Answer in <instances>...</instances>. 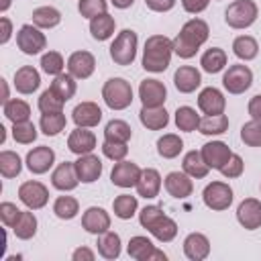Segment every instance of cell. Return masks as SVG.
<instances>
[{"label":"cell","instance_id":"cell-20","mask_svg":"<svg viewBox=\"0 0 261 261\" xmlns=\"http://www.w3.org/2000/svg\"><path fill=\"white\" fill-rule=\"evenodd\" d=\"M200 153H202L206 165H208L210 169H218V171H220V167H222V165L230 159V155H232L230 147H228L226 143H222V141H210V143L202 145Z\"/></svg>","mask_w":261,"mask_h":261},{"label":"cell","instance_id":"cell-48","mask_svg":"<svg viewBox=\"0 0 261 261\" xmlns=\"http://www.w3.org/2000/svg\"><path fill=\"white\" fill-rule=\"evenodd\" d=\"M241 141L249 147H261V120H249L241 126Z\"/></svg>","mask_w":261,"mask_h":261},{"label":"cell","instance_id":"cell-60","mask_svg":"<svg viewBox=\"0 0 261 261\" xmlns=\"http://www.w3.org/2000/svg\"><path fill=\"white\" fill-rule=\"evenodd\" d=\"M116 8H120V10H124V8H128V6H133V2L135 0H110Z\"/></svg>","mask_w":261,"mask_h":261},{"label":"cell","instance_id":"cell-45","mask_svg":"<svg viewBox=\"0 0 261 261\" xmlns=\"http://www.w3.org/2000/svg\"><path fill=\"white\" fill-rule=\"evenodd\" d=\"M51 90L59 96V98H63L65 102L69 100V98H73V94H75V77L67 71V73H59V75H55L53 77V82H51Z\"/></svg>","mask_w":261,"mask_h":261},{"label":"cell","instance_id":"cell-5","mask_svg":"<svg viewBox=\"0 0 261 261\" xmlns=\"http://www.w3.org/2000/svg\"><path fill=\"white\" fill-rule=\"evenodd\" d=\"M137 45H139V37L135 31L130 29L120 31L110 45V59L116 65H130L137 57Z\"/></svg>","mask_w":261,"mask_h":261},{"label":"cell","instance_id":"cell-14","mask_svg":"<svg viewBox=\"0 0 261 261\" xmlns=\"http://www.w3.org/2000/svg\"><path fill=\"white\" fill-rule=\"evenodd\" d=\"M96 69V57L90 51H73L67 57V71L75 80H88Z\"/></svg>","mask_w":261,"mask_h":261},{"label":"cell","instance_id":"cell-26","mask_svg":"<svg viewBox=\"0 0 261 261\" xmlns=\"http://www.w3.org/2000/svg\"><path fill=\"white\" fill-rule=\"evenodd\" d=\"M173 84H175L177 92H181V94H192V92H196V88H200L202 75H200V71H198L196 67H192V65H181V67H177L175 73H173Z\"/></svg>","mask_w":261,"mask_h":261},{"label":"cell","instance_id":"cell-8","mask_svg":"<svg viewBox=\"0 0 261 261\" xmlns=\"http://www.w3.org/2000/svg\"><path fill=\"white\" fill-rule=\"evenodd\" d=\"M18 200L29 208V210H41L49 202V190L37 179H29L20 184L18 188Z\"/></svg>","mask_w":261,"mask_h":261},{"label":"cell","instance_id":"cell-28","mask_svg":"<svg viewBox=\"0 0 261 261\" xmlns=\"http://www.w3.org/2000/svg\"><path fill=\"white\" fill-rule=\"evenodd\" d=\"M41 86V75L33 65H22L14 71V88L18 94H33Z\"/></svg>","mask_w":261,"mask_h":261},{"label":"cell","instance_id":"cell-7","mask_svg":"<svg viewBox=\"0 0 261 261\" xmlns=\"http://www.w3.org/2000/svg\"><path fill=\"white\" fill-rule=\"evenodd\" d=\"M251 84H253V71L243 63L230 65L222 75V86L228 94H243L251 88Z\"/></svg>","mask_w":261,"mask_h":261},{"label":"cell","instance_id":"cell-15","mask_svg":"<svg viewBox=\"0 0 261 261\" xmlns=\"http://www.w3.org/2000/svg\"><path fill=\"white\" fill-rule=\"evenodd\" d=\"M141 171L143 169L137 163L122 159V161L114 163V167L110 171V181L118 188H133V186H137V181L141 177Z\"/></svg>","mask_w":261,"mask_h":261},{"label":"cell","instance_id":"cell-22","mask_svg":"<svg viewBox=\"0 0 261 261\" xmlns=\"http://www.w3.org/2000/svg\"><path fill=\"white\" fill-rule=\"evenodd\" d=\"M75 163V171L82 184H94L100 175H102V161L98 155L88 153V155H80Z\"/></svg>","mask_w":261,"mask_h":261},{"label":"cell","instance_id":"cell-18","mask_svg":"<svg viewBox=\"0 0 261 261\" xmlns=\"http://www.w3.org/2000/svg\"><path fill=\"white\" fill-rule=\"evenodd\" d=\"M82 228L90 234H102L110 230V214L100 206H90L82 214Z\"/></svg>","mask_w":261,"mask_h":261},{"label":"cell","instance_id":"cell-58","mask_svg":"<svg viewBox=\"0 0 261 261\" xmlns=\"http://www.w3.org/2000/svg\"><path fill=\"white\" fill-rule=\"evenodd\" d=\"M0 24H2V35H0V43L2 45H6L8 41H10V37H12V22H10V18H6V16H2L0 18Z\"/></svg>","mask_w":261,"mask_h":261},{"label":"cell","instance_id":"cell-9","mask_svg":"<svg viewBox=\"0 0 261 261\" xmlns=\"http://www.w3.org/2000/svg\"><path fill=\"white\" fill-rule=\"evenodd\" d=\"M16 45L24 55H37L47 47V39L35 24H22L16 33Z\"/></svg>","mask_w":261,"mask_h":261},{"label":"cell","instance_id":"cell-44","mask_svg":"<svg viewBox=\"0 0 261 261\" xmlns=\"http://www.w3.org/2000/svg\"><path fill=\"white\" fill-rule=\"evenodd\" d=\"M53 212L57 218L61 220H71L77 216L80 212V202L73 198V196H59L55 202H53Z\"/></svg>","mask_w":261,"mask_h":261},{"label":"cell","instance_id":"cell-36","mask_svg":"<svg viewBox=\"0 0 261 261\" xmlns=\"http://www.w3.org/2000/svg\"><path fill=\"white\" fill-rule=\"evenodd\" d=\"M181 149H184V141L179 139V135L167 133L157 139V153L163 159H175L181 153Z\"/></svg>","mask_w":261,"mask_h":261},{"label":"cell","instance_id":"cell-16","mask_svg":"<svg viewBox=\"0 0 261 261\" xmlns=\"http://www.w3.org/2000/svg\"><path fill=\"white\" fill-rule=\"evenodd\" d=\"M237 220L247 230L261 228V202L257 198H245L237 208Z\"/></svg>","mask_w":261,"mask_h":261},{"label":"cell","instance_id":"cell-61","mask_svg":"<svg viewBox=\"0 0 261 261\" xmlns=\"http://www.w3.org/2000/svg\"><path fill=\"white\" fill-rule=\"evenodd\" d=\"M0 84H2V104H4L10 100L8 98V86H6V80H0Z\"/></svg>","mask_w":261,"mask_h":261},{"label":"cell","instance_id":"cell-42","mask_svg":"<svg viewBox=\"0 0 261 261\" xmlns=\"http://www.w3.org/2000/svg\"><path fill=\"white\" fill-rule=\"evenodd\" d=\"M12 232L16 234V239L20 241H29L37 234V216L29 210H22L20 218L16 220V224L12 226Z\"/></svg>","mask_w":261,"mask_h":261},{"label":"cell","instance_id":"cell-59","mask_svg":"<svg viewBox=\"0 0 261 261\" xmlns=\"http://www.w3.org/2000/svg\"><path fill=\"white\" fill-rule=\"evenodd\" d=\"M71 259H73V261H94V259H96V255H94V251H92V249H88V247H80V249H75V251H73Z\"/></svg>","mask_w":261,"mask_h":261},{"label":"cell","instance_id":"cell-62","mask_svg":"<svg viewBox=\"0 0 261 261\" xmlns=\"http://www.w3.org/2000/svg\"><path fill=\"white\" fill-rule=\"evenodd\" d=\"M10 4H12V0H0V12H6L10 8Z\"/></svg>","mask_w":261,"mask_h":261},{"label":"cell","instance_id":"cell-21","mask_svg":"<svg viewBox=\"0 0 261 261\" xmlns=\"http://www.w3.org/2000/svg\"><path fill=\"white\" fill-rule=\"evenodd\" d=\"M198 108L204 114H224L226 98L218 88L208 86L198 94Z\"/></svg>","mask_w":261,"mask_h":261},{"label":"cell","instance_id":"cell-35","mask_svg":"<svg viewBox=\"0 0 261 261\" xmlns=\"http://www.w3.org/2000/svg\"><path fill=\"white\" fill-rule=\"evenodd\" d=\"M198 130L208 137L222 135L228 130V118H226V114H206L204 118H200Z\"/></svg>","mask_w":261,"mask_h":261},{"label":"cell","instance_id":"cell-2","mask_svg":"<svg viewBox=\"0 0 261 261\" xmlns=\"http://www.w3.org/2000/svg\"><path fill=\"white\" fill-rule=\"evenodd\" d=\"M173 53V41L165 35H151L143 49V67L151 73H161L169 67Z\"/></svg>","mask_w":261,"mask_h":261},{"label":"cell","instance_id":"cell-51","mask_svg":"<svg viewBox=\"0 0 261 261\" xmlns=\"http://www.w3.org/2000/svg\"><path fill=\"white\" fill-rule=\"evenodd\" d=\"M108 8V2L106 0H80L77 2V10L84 18H94L98 14H104Z\"/></svg>","mask_w":261,"mask_h":261},{"label":"cell","instance_id":"cell-23","mask_svg":"<svg viewBox=\"0 0 261 261\" xmlns=\"http://www.w3.org/2000/svg\"><path fill=\"white\" fill-rule=\"evenodd\" d=\"M67 149L71 153H75L77 157L80 155H88L96 149V135L84 126H77L75 130L69 133L67 137Z\"/></svg>","mask_w":261,"mask_h":261},{"label":"cell","instance_id":"cell-63","mask_svg":"<svg viewBox=\"0 0 261 261\" xmlns=\"http://www.w3.org/2000/svg\"><path fill=\"white\" fill-rule=\"evenodd\" d=\"M6 141V128L0 124V143H4Z\"/></svg>","mask_w":261,"mask_h":261},{"label":"cell","instance_id":"cell-33","mask_svg":"<svg viewBox=\"0 0 261 261\" xmlns=\"http://www.w3.org/2000/svg\"><path fill=\"white\" fill-rule=\"evenodd\" d=\"M114 29H116V20H114L108 12L98 14V16H94V18L90 20V33H92V37H94L96 41H106V39H110V37L114 35Z\"/></svg>","mask_w":261,"mask_h":261},{"label":"cell","instance_id":"cell-54","mask_svg":"<svg viewBox=\"0 0 261 261\" xmlns=\"http://www.w3.org/2000/svg\"><path fill=\"white\" fill-rule=\"evenodd\" d=\"M243 169H245L243 157H241V155H237V153H232V155H230V159L220 167V173H222L224 177L232 179V177H241V175H243Z\"/></svg>","mask_w":261,"mask_h":261},{"label":"cell","instance_id":"cell-3","mask_svg":"<svg viewBox=\"0 0 261 261\" xmlns=\"http://www.w3.org/2000/svg\"><path fill=\"white\" fill-rule=\"evenodd\" d=\"M139 222L143 228H147L157 241L161 243H169L175 239L177 234V224L173 218H169L167 214H163V208L161 206H145L141 212H139Z\"/></svg>","mask_w":261,"mask_h":261},{"label":"cell","instance_id":"cell-17","mask_svg":"<svg viewBox=\"0 0 261 261\" xmlns=\"http://www.w3.org/2000/svg\"><path fill=\"white\" fill-rule=\"evenodd\" d=\"M163 186H165V192L177 200H186L188 196H192L194 192V184H192V177L181 169V171H169L163 179Z\"/></svg>","mask_w":261,"mask_h":261},{"label":"cell","instance_id":"cell-34","mask_svg":"<svg viewBox=\"0 0 261 261\" xmlns=\"http://www.w3.org/2000/svg\"><path fill=\"white\" fill-rule=\"evenodd\" d=\"M232 51H234V55H237L239 59L251 61V59H255L257 53H259L257 39L251 37V35H241V37H237V39L232 41Z\"/></svg>","mask_w":261,"mask_h":261},{"label":"cell","instance_id":"cell-38","mask_svg":"<svg viewBox=\"0 0 261 261\" xmlns=\"http://www.w3.org/2000/svg\"><path fill=\"white\" fill-rule=\"evenodd\" d=\"M4 116L16 124V122H27L31 118V106L20 100V98H12L8 102H4Z\"/></svg>","mask_w":261,"mask_h":261},{"label":"cell","instance_id":"cell-19","mask_svg":"<svg viewBox=\"0 0 261 261\" xmlns=\"http://www.w3.org/2000/svg\"><path fill=\"white\" fill-rule=\"evenodd\" d=\"M51 184H53L55 190H61V192L75 190L77 184H80V177H77V171H75V163L73 161L59 163L51 173Z\"/></svg>","mask_w":261,"mask_h":261},{"label":"cell","instance_id":"cell-6","mask_svg":"<svg viewBox=\"0 0 261 261\" xmlns=\"http://www.w3.org/2000/svg\"><path fill=\"white\" fill-rule=\"evenodd\" d=\"M259 8L253 0H234L224 10V20L230 29H247L257 20Z\"/></svg>","mask_w":261,"mask_h":261},{"label":"cell","instance_id":"cell-24","mask_svg":"<svg viewBox=\"0 0 261 261\" xmlns=\"http://www.w3.org/2000/svg\"><path fill=\"white\" fill-rule=\"evenodd\" d=\"M184 255L190 261H202L210 255V241L202 232H190L184 239Z\"/></svg>","mask_w":261,"mask_h":261},{"label":"cell","instance_id":"cell-52","mask_svg":"<svg viewBox=\"0 0 261 261\" xmlns=\"http://www.w3.org/2000/svg\"><path fill=\"white\" fill-rule=\"evenodd\" d=\"M102 153L112 159V161H122L128 153V147L126 143H118V141H104L102 143Z\"/></svg>","mask_w":261,"mask_h":261},{"label":"cell","instance_id":"cell-10","mask_svg":"<svg viewBox=\"0 0 261 261\" xmlns=\"http://www.w3.org/2000/svg\"><path fill=\"white\" fill-rule=\"evenodd\" d=\"M202 198H204V204L210 210L220 212V210H226L232 204V188L224 181H210L204 188Z\"/></svg>","mask_w":261,"mask_h":261},{"label":"cell","instance_id":"cell-53","mask_svg":"<svg viewBox=\"0 0 261 261\" xmlns=\"http://www.w3.org/2000/svg\"><path fill=\"white\" fill-rule=\"evenodd\" d=\"M20 214H22V210L12 202H2L0 204V220H2L4 226L12 228L16 224V220L20 218Z\"/></svg>","mask_w":261,"mask_h":261},{"label":"cell","instance_id":"cell-4","mask_svg":"<svg viewBox=\"0 0 261 261\" xmlns=\"http://www.w3.org/2000/svg\"><path fill=\"white\" fill-rule=\"evenodd\" d=\"M102 98L110 110H124L133 102V88L124 77H110L102 86Z\"/></svg>","mask_w":261,"mask_h":261},{"label":"cell","instance_id":"cell-57","mask_svg":"<svg viewBox=\"0 0 261 261\" xmlns=\"http://www.w3.org/2000/svg\"><path fill=\"white\" fill-rule=\"evenodd\" d=\"M247 110H249V114H251L253 120H261V94H257V96H253L249 100Z\"/></svg>","mask_w":261,"mask_h":261},{"label":"cell","instance_id":"cell-13","mask_svg":"<svg viewBox=\"0 0 261 261\" xmlns=\"http://www.w3.org/2000/svg\"><path fill=\"white\" fill-rule=\"evenodd\" d=\"M27 167L31 173L35 175H41V173H47L53 163H55V151L47 145H41V147H35L27 153V159H24Z\"/></svg>","mask_w":261,"mask_h":261},{"label":"cell","instance_id":"cell-37","mask_svg":"<svg viewBox=\"0 0 261 261\" xmlns=\"http://www.w3.org/2000/svg\"><path fill=\"white\" fill-rule=\"evenodd\" d=\"M61 22V12L53 6H39L33 10V24L39 29H53Z\"/></svg>","mask_w":261,"mask_h":261},{"label":"cell","instance_id":"cell-39","mask_svg":"<svg viewBox=\"0 0 261 261\" xmlns=\"http://www.w3.org/2000/svg\"><path fill=\"white\" fill-rule=\"evenodd\" d=\"M67 124V118L63 112H43L41 114V120H39V126L43 130V135L47 137H55L59 135Z\"/></svg>","mask_w":261,"mask_h":261},{"label":"cell","instance_id":"cell-30","mask_svg":"<svg viewBox=\"0 0 261 261\" xmlns=\"http://www.w3.org/2000/svg\"><path fill=\"white\" fill-rule=\"evenodd\" d=\"M98 253L100 257L112 261V259H118L120 257V251H122V243H120V237L118 232H112V230H106L102 234H98Z\"/></svg>","mask_w":261,"mask_h":261},{"label":"cell","instance_id":"cell-50","mask_svg":"<svg viewBox=\"0 0 261 261\" xmlns=\"http://www.w3.org/2000/svg\"><path fill=\"white\" fill-rule=\"evenodd\" d=\"M12 139L20 145H31L35 139H37V126L27 120V122H16L12 126Z\"/></svg>","mask_w":261,"mask_h":261},{"label":"cell","instance_id":"cell-29","mask_svg":"<svg viewBox=\"0 0 261 261\" xmlns=\"http://www.w3.org/2000/svg\"><path fill=\"white\" fill-rule=\"evenodd\" d=\"M139 120L145 128L149 130H161L169 124V114L163 106H157V108H147L143 106L141 112H139Z\"/></svg>","mask_w":261,"mask_h":261},{"label":"cell","instance_id":"cell-12","mask_svg":"<svg viewBox=\"0 0 261 261\" xmlns=\"http://www.w3.org/2000/svg\"><path fill=\"white\" fill-rule=\"evenodd\" d=\"M139 98H141L143 106H147V108L163 106L167 100V88L159 80H153V77L143 80L139 86Z\"/></svg>","mask_w":261,"mask_h":261},{"label":"cell","instance_id":"cell-25","mask_svg":"<svg viewBox=\"0 0 261 261\" xmlns=\"http://www.w3.org/2000/svg\"><path fill=\"white\" fill-rule=\"evenodd\" d=\"M71 118H73L75 126L92 128V126H98V122L102 120V110L96 102H82L73 108Z\"/></svg>","mask_w":261,"mask_h":261},{"label":"cell","instance_id":"cell-46","mask_svg":"<svg viewBox=\"0 0 261 261\" xmlns=\"http://www.w3.org/2000/svg\"><path fill=\"white\" fill-rule=\"evenodd\" d=\"M22 169V159L14 151H2L0 153V173L6 179H12L20 173Z\"/></svg>","mask_w":261,"mask_h":261},{"label":"cell","instance_id":"cell-49","mask_svg":"<svg viewBox=\"0 0 261 261\" xmlns=\"http://www.w3.org/2000/svg\"><path fill=\"white\" fill-rule=\"evenodd\" d=\"M63 104H65V100L59 98L51 88L45 90L39 96V102H37V106H39L41 112H63Z\"/></svg>","mask_w":261,"mask_h":261},{"label":"cell","instance_id":"cell-31","mask_svg":"<svg viewBox=\"0 0 261 261\" xmlns=\"http://www.w3.org/2000/svg\"><path fill=\"white\" fill-rule=\"evenodd\" d=\"M181 169L192 177V179H202V177H206L208 175V171H210V167L206 165V161H204V157H202V153L200 151H188L186 155H184V161H181Z\"/></svg>","mask_w":261,"mask_h":261},{"label":"cell","instance_id":"cell-55","mask_svg":"<svg viewBox=\"0 0 261 261\" xmlns=\"http://www.w3.org/2000/svg\"><path fill=\"white\" fill-rule=\"evenodd\" d=\"M210 4V0H181V6L186 12L190 14H200L202 10H206Z\"/></svg>","mask_w":261,"mask_h":261},{"label":"cell","instance_id":"cell-47","mask_svg":"<svg viewBox=\"0 0 261 261\" xmlns=\"http://www.w3.org/2000/svg\"><path fill=\"white\" fill-rule=\"evenodd\" d=\"M63 67H65V61L61 57V53L57 51H47L43 57H41V69L47 73V75H59L63 73Z\"/></svg>","mask_w":261,"mask_h":261},{"label":"cell","instance_id":"cell-43","mask_svg":"<svg viewBox=\"0 0 261 261\" xmlns=\"http://www.w3.org/2000/svg\"><path fill=\"white\" fill-rule=\"evenodd\" d=\"M175 126L184 133H192L200 126V114L192 106H179L175 110Z\"/></svg>","mask_w":261,"mask_h":261},{"label":"cell","instance_id":"cell-32","mask_svg":"<svg viewBox=\"0 0 261 261\" xmlns=\"http://www.w3.org/2000/svg\"><path fill=\"white\" fill-rule=\"evenodd\" d=\"M226 53H224V49H220V47H210V49H206L204 53H202V57H200V65H202V69L206 71V73H218V71H222L224 67H226Z\"/></svg>","mask_w":261,"mask_h":261},{"label":"cell","instance_id":"cell-1","mask_svg":"<svg viewBox=\"0 0 261 261\" xmlns=\"http://www.w3.org/2000/svg\"><path fill=\"white\" fill-rule=\"evenodd\" d=\"M208 35L210 29L206 20L190 18L173 39V53H177L181 59H192L198 53V49L208 41Z\"/></svg>","mask_w":261,"mask_h":261},{"label":"cell","instance_id":"cell-40","mask_svg":"<svg viewBox=\"0 0 261 261\" xmlns=\"http://www.w3.org/2000/svg\"><path fill=\"white\" fill-rule=\"evenodd\" d=\"M137 208H139V202H137V196H130V194H120L114 198L112 202V210H114V216L120 218V220H128L137 214Z\"/></svg>","mask_w":261,"mask_h":261},{"label":"cell","instance_id":"cell-27","mask_svg":"<svg viewBox=\"0 0 261 261\" xmlns=\"http://www.w3.org/2000/svg\"><path fill=\"white\" fill-rule=\"evenodd\" d=\"M137 194L145 200H151V198H157L159 196V190H161V175L157 169L153 167H147L141 171V177L137 181Z\"/></svg>","mask_w":261,"mask_h":261},{"label":"cell","instance_id":"cell-56","mask_svg":"<svg viewBox=\"0 0 261 261\" xmlns=\"http://www.w3.org/2000/svg\"><path fill=\"white\" fill-rule=\"evenodd\" d=\"M145 4L153 12H167L175 6V0H145Z\"/></svg>","mask_w":261,"mask_h":261},{"label":"cell","instance_id":"cell-41","mask_svg":"<svg viewBox=\"0 0 261 261\" xmlns=\"http://www.w3.org/2000/svg\"><path fill=\"white\" fill-rule=\"evenodd\" d=\"M133 137V128L128 126L126 120L120 118H112L106 128H104V141H118V143H128V139Z\"/></svg>","mask_w":261,"mask_h":261},{"label":"cell","instance_id":"cell-11","mask_svg":"<svg viewBox=\"0 0 261 261\" xmlns=\"http://www.w3.org/2000/svg\"><path fill=\"white\" fill-rule=\"evenodd\" d=\"M126 251L135 261H165L167 259V255L163 251L155 249V245L147 237H141V234H137L128 241Z\"/></svg>","mask_w":261,"mask_h":261}]
</instances>
